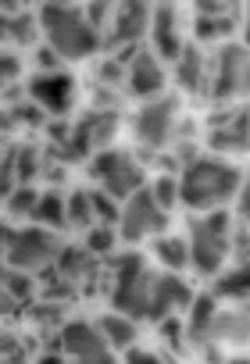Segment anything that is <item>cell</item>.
Here are the masks:
<instances>
[{
	"label": "cell",
	"instance_id": "1",
	"mask_svg": "<svg viewBox=\"0 0 250 364\" xmlns=\"http://www.w3.org/2000/svg\"><path fill=\"white\" fill-rule=\"evenodd\" d=\"M175 182H179V204H186L193 215L225 211L232 200L243 197V168L214 154L189 157L175 171Z\"/></svg>",
	"mask_w": 250,
	"mask_h": 364
},
{
	"label": "cell",
	"instance_id": "2",
	"mask_svg": "<svg viewBox=\"0 0 250 364\" xmlns=\"http://www.w3.org/2000/svg\"><path fill=\"white\" fill-rule=\"evenodd\" d=\"M36 26L43 47H51L58 61H86L104 50L100 33L86 22L79 4H43L36 8Z\"/></svg>",
	"mask_w": 250,
	"mask_h": 364
},
{
	"label": "cell",
	"instance_id": "3",
	"mask_svg": "<svg viewBox=\"0 0 250 364\" xmlns=\"http://www.w3.org/2000/svg\"><path fill=\"white\" fill-rule=\"evenodd\" d=\"M232 232L236 218L229 211H207V215H189L186 225V268H193L204 279H214L229 257H232Z\"/></svg>",
	"mask_w": 250,
	"mask_h": 364
},
{
	"label": "cell",
	"instance_id": "4",
	"mask_svg": "<svg viewBox=\"0 0 250 364\" xmlns=\"http://www.w3.org/2000/svg\"><path fill=\"white\" fill-rule=\"evenodd\" d=\"M58 232H47L40 225H19V229H8V240H4V254H0V264H8L15 272H26V275H47L54 268V257H58Z\"/></svg>",
	"mask_w": 250,
	"mask_h": 364
},
{
	"label": "cell",
	"instance_id": "5",
	"mask_svg": "<svg viewBox=\"0 0 250 364\" xmlns=\"http://www.w3.org/2000/svg\"><path fill=\"white\" fill-rule=\"evenodd\" d=\"M90 178L97 182L93 190L108 193L115 204L129 200L136 190L147 186L143 164H140L129 150H118V146H104V150L90 154Z\"/></svg>",
	"mask_w": 250,
	"mask_h": 364
},
{
	"label": "cell",
	"instance_id": "6",
	"mask_svg": "<svg viewBox=\"0 0 250 364\" xmlns=\"http://www.w3.org/2000/svg\"><path fill=\"white\" fill-rule=\"evenodd\" d=\"M175 129H179V104L168 93H161L154 100H143L132 114V139L143 150L175 146Z\"/></svg>",
	"mask_w": 250,
	"mask_h": 364
},
{
	"label": "cell",
	"instance_id": "7",
	"mask_svg": "<svg viewBox=\"0 0 250 364\" xmlns=\"http://www.w3.org/2000/svg\"><path fill=\"white\" fill-rule=\"evenodd\" d=\"M246 82V50L239 40L218 43V50L207 58V93L214 104H236Z\"/></svg>",
	"mask_w": 250,
	"mask_h": 364
},
{
	"label": "cell",
	"instance_id": "8",
	"mask_svg": "<svg viewBox=\"0 0 250 364\" xmlns=\"http://www.w3.org/2000/svg\"><path fill=\"white\" fill-rule=\"evenodd\" d=\"M115 232H118L122 243H143V240H154V236L168 232V215L150 200V193H147V186H143V190H136L129 200H122Z\"/></svg>",
	"mask_w": 250,
	"mask_h": 364
},
{
	"label": "cell",
	"instance_id": "9",
	"mask_svg": "<svg viewBox=\"0 0 250 364\" xmlns=\"http://www.w3.org/2000/svg\"><path fill=\"white\" fill-rule=\"evenodd\" d=\"M58 346L68 364H118V353L100 339L97 325L86 318H68L58 332Z\"/></svg>",
	"mask_w": 250,
	"mask_h": 364
},
{
	"label": "cell",
	"instance_id": "10",
	"mask_svg": "<svg viewBox=\"0 0 250 364\" xmlns=\"http://www.w3.org/2000/svg\"><path fill=\"white\" fill-rule=\"evenodd\" d=\"M115 58L125 65L122 86H125L129 97H136V100H154V97L165 93V82H168L165 65H161L143 43L132 47V50H122V54H115Z\"/></svg>",
	"mask_w": 250,
	"mask_h": 364
},
{
	"label": "cell",
	"instance_id": "11",
	"mask_svg": "<svg viewBox=\"0 0 250 364\" xmlns=\"http://www.w3.org/2000/svg\"><path fill=\"white\" fill-rule=\"evenodd\" d=\"M147 22H150V8L147 4H115L111 22L104 29V50L108 54H122L143 43L147 36Z\"/></svg>",
	"mask_w": 250,
	"mask_h": 364
},
{
	"label": "cell",
	"instance_id": "12",
	"mask_svg": "<svg viewBox=\"0 0 250 364\" xmlns=\"http://www.w3.org/2000/svg\"><path fill=\"white\" fill-rule=\"evenodd\" d=\"M26 97L51 118V114H65L72 107V97H75V79L68 72H36L26 86Z\"/></svg>",
	"mask_w": 250,
	"mask_h": 364
},
{
	"label": "cell",
	"instance_id": "13",
	"mask_svg": "<svg viewBox=\"0 0 250 364\" xmlns=\"http://www.w3.org/2000/svg\"><path fill=\"white\" fill-rule=\"evenodd\" d=\"M147 40H150V54L161 65H175V58L182 54L186 40L179 29V11L175 8H150V22H147Z\"/></svg>",
	"mask_w": 250,
	"mask_h": 364
},
{
	"label": "cell",
	"instance_id": "14",
	"mask_svg": "<svg viewBox=\"0 0 250 364\" xmlns=\"http://www.w3.org/2000/svg\"><path fill=\"white\" fill-rule=\"evenodd\" d=\"M51 272L79 293V286H90V282H97V279H100V261H97L83 243H61Z\"/></svg>",
	"mask_w": 250,
	"mask_h": 364
},
{
	"label": "cell",
	"instance_id": "15",
	"mask_svg": "<svg viewBox=\"0 0 250 364\" xmlns=\"http://www.w3.org/2000/svg\"><path fill=\"white\" fill-rule=\"evenodd\" d=\"M236 8L232 4H197L193 11V36L200 43H229L236 29Z\"/></svg>",
	"mask_w": 250,
	"mask_h": 364
},
{
	"label": "cell",
	"instance_id": "16",
	"mask_svg": "<svg viewBox=\"0 0 250 364\" xmlns=\"http://www.w3.org/2000/svg\"><path fill=\"white\" fill-rule=\"evenodd\" d=\"M207 146H211L214 157H225V161L243 157V150H246V111L239 107L229 122L211 125L207 129Z\"/></svg>",
	"mask_w": 250,
	"mask_h": 364
},
{
	"label": "cell",
	"instance_id": "17",
	"mask_svg": "<svg viewBox=\"0 0 250 364\" xmlns=\"http://www.w3.org/2000/svg\"><path fill=\"white\" fill-rule=\"evenodd\" d=\"M97 332H100V339L122 357L125 350H132L136 346V336H140V325L136 321H129L125 314H118V311H104L97 321Z\"/></svg>",
	"mask_w": 250,
	"mask_h": 364
},
{
	"label": "cell",
	"instance_id": "18",
	"mask_svg": "<svg viewBox=\"0 0 250 364\" xmlns=\"http://www.w3.org/2000/svg\"><path fill=\"white\" fill-rule=\"evenodd\" d=\"M175 82L186 93H200L207 86V58L200 47H193V43L182 47V54L175 58Z\"/></svg>",
	"mask_w": 250,
	"mask_h": 364
},
{
	"label": "cell",
	"instance_id": "19",
	"mask_svg": "<svg viewBox=\"0 0 250 364\" xmlns=\"http://www.w3.org/2000/svg\"><path fill=\"white\" fill-rule=\"evenodd\" d=\"M29 225H40L47 232H61L65 229V193L61 190H43L40 200H36V211H33V222Z\"/></svg>",
	"mask_w": 250,
	"mask_h": 364
},
{
	"label": "cell",
	"instance_id": "20",
	"mask_svg": "<svg viewBox=\"0 0 250 364\" xmlns=\"http://www.w3.org/2000/svg\"><path fill=\"white\" fill-rule=\"evenodd\" d=\"M150 250H154L157 264H161L168 275H182V272H186V240H182V236L161 232V236H154Z\"/></svg>",
	"mask_w": 250,
	"mask_h": 364
},
{
	"label": "cell",
	"instance_id": "21",
	"mask_svg": "<svg viewBox=\"0 0 250 364\" xmlns=\"http://www.w3.org/2000/svg\"><path fill=\"white\" fill-rule=\"evenodd\" d=\"M246 264L236 261V264H225L218 275H214V286L207 289L214 300H243L246 296Z\"/></svg>",
	"mask_w": 250,
	"mask_h": 364
},
{
	"label": "cell",
	"instance_id": "22",
	"mask_svg": "<svg viewBox=\"0 0 250 364\" xmlns=\"http://www.w3.org/2000/svg\"><path fill=\"white\" fill-rule=\"evenodd\" d=\"M65 225L83 229V232H90V229L97 225L93 204H90V190H72V193H65Z\"/></svg>",
	"mask_w": 250,
	"mask_h": 364
},
{
	"label": "cell",
	"instance_id": "23",
	"mask_svg": "<svg viewBox=\"0 0 250 364\" xmlns=\"http://www.w3.org/2000/svg\"><path fill=\"white\" fill-rule=\"evenodd\" d=\"M0 289H4L8 296H15L22 307H29L33 296H36V279L26 275V272H15L8 264H0Z\"/></svg>",
	"mask_w": 250,
	"mask_h": 364
},
{
	"label": "cell",
	"instance_id": "24",
	"mask_svg": "<svg viewBox=\"0 0 250 364\" xmlns=\"http://www.w3.org/2000/svg\"><path fill=\"white\" fill-rule=\"evenodd\" d=\"M147 193H150V200H154L165 215H172V208H179V182H175V171H161L157 178H150V182H147Z\"/></svg>",
	"mask_w": 250,
	"mask_h": 364
},
{
	"label": "cell",
	"instance_id": "25",
	"mask_svg": "<svg viewBox=\"0 0 250 364\" xmlns=\"http://www.w3.org/2000/svg\"><path fill=\"white\" fill-rule=\"evenodd\" d=\"M36 200H40V190L36 186H15L11 197L4 200V211H8V218L29 225L33 222V211H36Z\"/></svg>",
	"mask_w": 250,
	"mask_h": 364
},
{
	"label": "cell",
	"instance_id": "26",
	"mask_svg": "<svg viewBox=\"0 0 250 364\" xmlns=\"http://www.w3.org/2000/svg\"><path fill=\"white\" fill-rule=\"evenodd\" d=\"M118 243V232H115V225H93L86 236H83V247L100 261V257H108V250Z\"/></svg>",
	"mask_w": 250,
	"mask_h": 364
},
{
	"label": "cell",
	"instance_id": "27",
	"mask_svg": "<svg viewBox=\"0 0 250 364\" xmlns=\"http://www.w3.org/2000/svg\"><path fill=\"white\" fill-rule=\"evenodd\" d=\"M19 72H22V58L15 50H8V47H0V93H4L8 86H15Z\"/></svg>",
	"mask_w": 250,
	"mask_h": 364
},
{
	"label": "cell",
	"instance_id": "28",
	"mask_svg": "<svg viewBox=\"0 0 250 364\" xmlns=\"http://www.w3.org/2000/svg\"><path fill=\"white\" fill-rule=\"evenodd\" d=\"M15 186H19V178H15V161H11V150H4V154H0V200H8Z\"/></svg>",
	"mask_w": 250,
	"mask_h": 364
},
{
	"label": "cell",
	"instance_id": "29",
	"mask_svg": "<svg viewBox=\"0 0 250 364\" xmlns=\"http://www.w3.org/2000/svg\"><path fill=\"white\" fill-rule=\"evenodd\" d=\"M118 364H165V357H161V353H154V350L132 346V350H125V353L118 357Z\"/></svg>",
	"mask_w": 250,
	"mask_h": 364
},
{
	"label": "cell",
	"instance_id": "30",
	"mask_svg": "<svg viewBox=\"0 0 250 364\" xmlns=\"http://www.w3.org/2000/svg\"><path fill=\"white\" fill-rule=\"evenodd\" d=\"M61 68V61H58V54L51 50V47H36V72H58Z\"/></svg>",
	"mask_w": 250,
	"mask_h": 364
},
{
	"label": "cell",
	"instance_id": "31",
	"mask_svg": "<svg viewBox=\"0 0 250 364\" xmlns=\"http://www.w3.org/2000/svg\"><path fill=\"white\" fill-rule=\"evenodd\" d=\"M11 314H22V304L0 289V318H11Z\"/></svg>",
	"mask_w": 250,
	"mask_h": 364
},
{
	"label": "cell",
	"instance_id": "32",
	"mask_svg": "<svg viewBox=\"0 0 250 364\" xmlns=\"http://www.w3.org/2000/svg\"><path fill=\"white\" fill-rule=\"evenodd\" d=\"M33 364H68V360L61 357V350H43V353H40Z\"/></svg>",
	"mask_w": 250,
	"mask_h": 364
},
{
	"label": "cell",
	"instance_id": "33",
	"mask_svg": "<svg viewBox=\"0 0 250 364\" xmlns=\"http://www.w3.org/2000/svg\"><path fill=\"white\" fill-rule=\"evenodd\" d=\"M8 229H11V225H4V222H0V254H4V240H8Z\"/></svg>",
	"mask_w": 250,
	"mask_h": 364
},
{
	"label": "cell",
	"instance_id": "34",
	"mask_svg": "<svg viewBox=\"0 0 250 364\" xmlns=\"http://www.w3.org/2000/svg\"><path fill=\"white\" fill-rule=\"evenodd\" d=\"M232 364H243V360H232Z\"/></svg>",
	"mask_w": 250,
	"mask_h": 364
}]
</instances>
